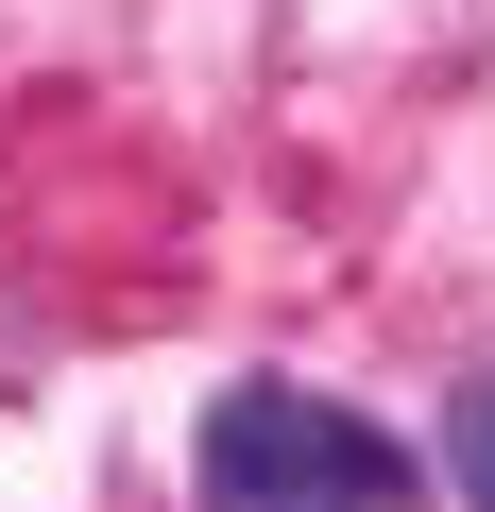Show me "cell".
Wrapping results in <instances>:
<instances>
[{"mask_svg": "<svg viewBox=\"0 0 495 512\" xmlns=\"http://www.w3.org/2000/svg\"><path fill=\"white\" fill-rule=\"evenodd\" d=\"M427 478H444L427 444L308 376H222L188 427V512H427Z\"/></svg>", "mask_w": 495, "mask_h": 512, "instance_id": "obj_1", "label": "cell"}, {"mask_svg": "<svg viewBox=\"0 0 495 512\" xmlns=\"http://www.w3.org/2000/svg\"><path fill=\"white\" fill-rule=\"evenodd\" d=\"M427 461H444V495H461V512H495V376H461V393H444Z\"/></svg>", "mask_w": 495, "mask_h": 512, "instance_id": "obj_2", "label": "cell"}]
</instances>
